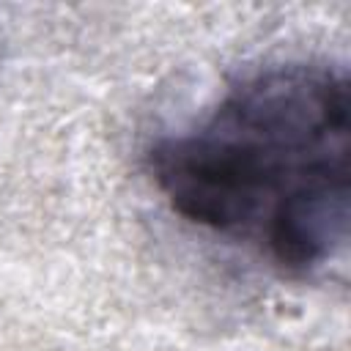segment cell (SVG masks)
<instances>
[{"mask_svg":"<svg viewBox=\"0 0 351 351\" xmlns=\"http://www.w3.org/2000/svg\"><path fill=\"white\" fill-rule=\"evenodd\" d=\"M351 192L346 165L324 167L291 186L269 214V244L288 269L326 263L348 239Z\"/></svg>","mask_w":351,"mask_h":351,"instance_id":"2","label":"cell"},{"mask_svg":"<svg viewBox=\"0 0 351 351\" xmlns=\"http://www.w3.org/2000/svg\"><path fill=\"white\" fill-rule=\"evenodd\" d=\"M324 167L335 165L296 167L217 118L200 134L167 143L154 154L156 178L173 208L217 230L250 225L280 186L291 189Z\"/></svg>","mask_w":351,"mask_h":351,"instance_id":"1","label":"cell"}]
</instances>
